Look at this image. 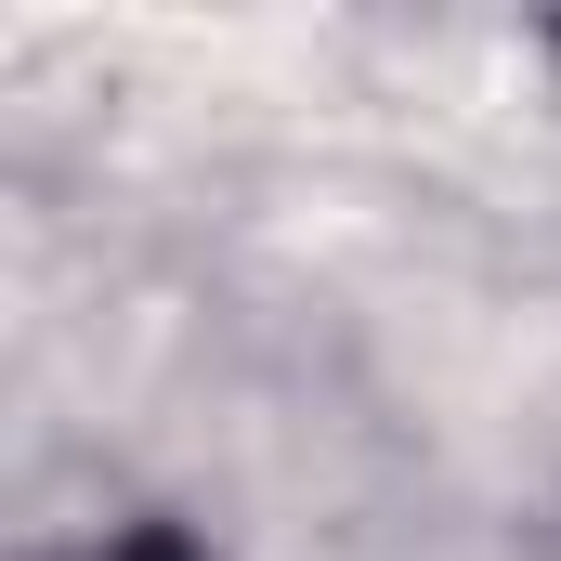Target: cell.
<instances>
[{"label":"cell","mask_w":561,"mask_h":561,"mask_svg":"<svg viewBox=\"0 0 561 561\" xmlns=\"http://www.w3.org/2000/svg\"><path fill=\"white\" fill-rule=\"evenodd\" d=\"M79 561H209L183 523H131V536H105V549H79Z\"/></svg>","instance_id":"1"}]
</instances>
